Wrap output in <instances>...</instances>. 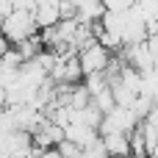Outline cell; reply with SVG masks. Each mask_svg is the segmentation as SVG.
Here are the masks:
<instances>
[{
    "label": "cell",
    "mask_w": 158,
    "mask_h": 158,
    "mask_svg": "<svg viewBox=\"0 0 158 158\" xmlns=\"http://www.w3.org/2000/svg\"><path fill=\"white\" fill-rule=\"evenodd\" d=\"M100 144L108 158H128L131 156V139L128 133H100Z\"/></svg>",
    "instance_id": "obj_5"
},
{
    "label": "cell",
    "mask_w": 158,
    "mask_h": 158,
    "mask_svg": "<svg viewBox=\"0 0 158 158\" xmlns=\"http://www.w3.org/2000/svg\"><path fill=\"white\" fill-rule=\"evenodd\" d=\"M139 125V117L131 111V106H114L100 117L97 131L100 133H131Z\"/></svg>",
    "instance_id": "obj_3"
},
{
    "label": "cell",
    "mask_w": 158,
    "mask_h": 158,
    "mask_svg": "<svg viewBox=\"0 0 158 158\" xmlns=\"http://www.w3.org/2000/svg\"><path fill=\"white\" fill-rule=\"evenodd\" d=\"M108 61H111V50H108L106 44H100L97 39H92L89 44H83V47L78 50V64H81L83 78L103 72V69L108 67Z\"/></svg>",
    "instance_id": "obj_2"
},
{
    "label": "cell",
    "mask_w": 158,
    "mask_h": 158,
    "mask_svg": "<svg viewBox=\"0 0 158 158\" xmlns=\"http://www.w3.org/2000/svg\"><path fill=\"white\" fill-rule=\"evenodd\" d=\"M0 31L8 44H17L33 33H39V25L33 19V8H11L6 17H0Z\"/></svg>",
    "instance_id": "obj_1"
},
{
    "label": "cell",
    "mask_w": 158,
    "mask_h": 158,
    "mask_svg": "<svg viewBox=\"0 0 158 158\" xmlns=\"http://www.w3.org/2000/svg\"><path fill=\"white\" fill-rule=\"evenodd\" d=\"M56 150H58L64 158H78L81 156V147H78L75 142H69V139H61V142L56 144Z\"/></svg>",
    "instance_id": "obj_6"
},
{
    "label": "cell",
    "mask_w": 158,
    "mask_h": 158,
    "mask_svg": "<svg viewBox=\"0 0 158 158\" xmlns=\"http://www.w3.org/2000/svg\"><path fill=\"white\" fill-rule=\"evenodd\" d=\"M33 158H64V156H61L56 147H44V150H39V153H36Z\"/></svg>",
    "instance_id": "obj_7"
},
{
    "label": "cell",
    "mask_w": 158,
    "mask_h": 158,
    "mask_svg": "<svg viewBox=\"0 0 158 158\" xmlns=\"http://www.w3.org/2000/svg\"><path fill=\"white\" fill-rule=\"evenodd\" d=\"M61 131H64V139L75 142L78 147L94 144V142L100 139V131H97V128H92V125H83V122H69V125H64Z\"/></svg>",
    "instance_id": "obj_4"
},
{
    "label": "cell",
    "mask_w": 158,
    "mask_h": 158,
    "mask_svg": "<svg viewBox=\"0 0 158 158\" xmlns=\"http://www.w3.org/2000/svg\"><path fill=\"white\" fill-rule=\"evenodd\" d=\"M128 158H150V156H144V153H142V156H128Z\"/></svg>",
    "instance_id": "obj_8"
}]
</instances>
